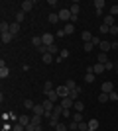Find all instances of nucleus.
Returning <instances> with one entry per match:
<instances>
[{"mask_svg": "<svg viewBox=\"0 0 118 131\" xmlns=\"http://www.w3.org/2000/svg\"><path fill=\"white\" fill-rule=\"evenodd\" d=\"M57 14H59V20H61V22H67V24L71 22V18H73V14H71V10H69V8H61Z\"/></svg>", "mask_w": 118, "mask_h": 131, "instance_id": "1", "label": "nucleus"}, {"mask_svg": "<svg viewBox=\"0 0 118 131\" xmlns=\"http://www.w3.org/2000/svg\"><path fill=\"white\" fill-rule=\"evenodd\" d=\"M55 92L59 94V98L63 100V98H69V92H71V90H69L65 84H61V86H57V88H55Z\"/></svg>", "mask_w": 118, "mask_h": 131, "instance_id": "2", "label": "nucleus"}, {"mask_svg": "<svg viewBox=\"0 0 118 131\" xmlns=\"http://www.w3.org/2000/svg\"><path fill=\"white\" fill-rule=\"evenodd\" d=\"M41 39H43V45H45V47H49V45H53L55 35H51V33H43V35H41Z\"/></svg>", "mask_w": 118, "mask_h": 131, "instance_id": "3", "label": "nucleus"}, {"mask_svg": "<svg viewBox=\"0 0 118 131\" xmlns=\"http://www.w3.org/2000/svg\"><path fill=\"white\" fill-rule=\"evenodd\" d=\"M8 74H10V69L6 67L4 61H0V78H6Z\"/></svg>", "mask_w": 118, "mask_h": 131, "instance_id": "4", "label": "nucleus"}, {"mask_svg": "<svg viewBox=\"0 0 118 131\" xmlns=\"http://www.w3.org/2000/svg\"><path fill=\"white\" fill-rule=\"evenodd\" d=\"M20 6H22V10H24V12H30V10L35 6V2H34V0H24Z\"/></svg>", "mask_w": 118, "mask_h": 131, "instance_id": "5", "label": "nucleus"}, {"mask_svg": "<svg viewBox=\"0 0 118 131\" xmlns=\"http://www.w3.org/2000/svg\"><path fill=\"white\" fill-rule=\"evenodd\" d=\"M101 90H102L104 94H110V92H114V86H112V82H102Z\"/></svg>", "mask_w": 118, "mask_h": 131, "instance_id": "6", "label": "nucleus"}, {"mask_svg": "<svg viewBox=\"0 0 118 131\" xmlns=\"http://www.w3.org/2000/svg\"><path fill=\"white\" fill-rule=\"evenodd\" d=\"M61 106H63L65 110H71V108L75 106V100H71V98H63V100H61Z\"/></svg>", "mask_w": 118, "mask_h": 131, "instance_id": "7", "label": "nucleus"}, {"mask_svg": "<svg viewBox=\"0 0 118 131\" xmlns=\"http://www.w3.org/2000/svg\"><path fill=\"white\" fill-rule=\"evenodd\" d=\"M18 123H22V125L26 127V125L32 123V117H30V115H20V117H18Z\"/></svg>", "mask_w": 118, "mask_h": 131, "instance_id": "8", "label": "nucleus"}, {"mask_svg": "<svg viewBox=\"0 0 118 131\" xmlns=\"http://www.w3.org/2000/svg\"><path fill=\"white\" fill-rule=\"evenodd\" d=\"M32 112H34V115H43V114H45V108H43L41 104H35Z\"/></svg>", "mask_w": 118, "mask_h": 131, "instance_id": "9", "label": "nucleus"}, {"mask_svg": "<svg viewBox=\"0 0 118 131\" xmlns=\"http://www.w3.org/2000/svg\"><path fill=\"white\" fill-rule=\"evenodd\" d=\"M79 96H81V86H77L75 90L69 92V98H71V100H79Z\"/></svg>", "mask_w": 118, "mask_h": 131, "instance_id": "10", "label": "nucleus"}, {"mask_svg": "<svg viewBox=\"0 0 118 131\" xmlns=\"http://www.w3.org/2000/svg\"><path fill=\"white\" fill-rule=\"evenodd\" d=\"M98 47H101V51H102V53H106V51H110V49H112L110 41H101V45H98Z\"/></svg>", "mask_w": 118, "mask_h": 131, "instance_id": "11", "label": "nucleus"}, {"mask_svg": "<svg viewBox=\"0 0 118 131\" xmlns=\"http://www.w3.org/2000/svg\"><path fill=\"white\" fill-rule=\"evenodd\" d=\"M41 106H43V108H45V112H53V108H55L51 100H43V102H41Z\"/></svg>", "mask_w": 118, "mask_h": 131, "instance_id": "12", "label": "nucleus"}, {"mask_svg": "<svg viewBox=\"0 0 118 131\" xmlns=\"http://www.w3.org/2000/svg\"><path fill=\"white\" fill-rule=\"evenodd\" d=\"M104 71H106V69H104V65H101V63H96V65L93 67V72H95V74H102Z\"/></svg>", "mask_w": 118, "mask_h": 131, "instance_id": "13", "label": "nucleus"}, {"mask_svg": "<svg viewBox=\"0 0 118 131\" xmlns=\"http://www.w3.org/2000/svg\"><path fill=\"white\" fill-rule=\"evenodd\" d=\"M75 112H79V114H83V110H85V104L81 102V100H75V106H73Z\"/></svg>", "mask_w": 118, "mask_h": 131, "instance_id": "14", "label": "nucleus"}, {"mask_svg": "<svg viewBox=\"0 0 118 131\" xmlns=\"http://www.w3.org/2000/svg\"><path fill=\"white\" fill-rule=\"evenodd\" d=\"M69 10H71V14H73V16H79V12H81V6H79V2H73Z\"/></svg>", "mask_w": 118, "mask_h": 131, "instance_id": "15", "label": "nucleus"}, {"mask_svg": "<svg viewBox=\"0 0 118 131\" xmlns=\"http://www.w3.org/2000/svg\"><path fill=\"white\" fill-rule=\"evenodd\" d=\"M63 31H65V35H71V33L75 31V24H65V27H63Z\"/></svg>", "mask_w": 118, "mask_h": 131, "instance_id": "16", "label": "nucleus"}, {"mask_svg": "<svg viewBox=\"0 0 118 131\" xmlns=\"http://www.w3.org/2000/svg\"><path fill=\"white\" fill-rule=\"evenodd\" d=\"M81 37H83V43H90V41H93V33L90 31H83Z\"/></svg>", "mask_w": 118, "mask_h": 131, "instance_id": "17", "label": "nucleus"}, {"mask_svg": "<svg viewBox=\"0 0 118 131\" xmlns=\"http://www.w3.org/2000/svg\"><path fill=\"white\" fill-rule=\"evenodd\" d=\"M102 24H106L108 27H112V26H116V24H114V16H110V14H108V16L104 18V20H102Z\"/></svg>", "mask_w": 118, "mask_h": 131, "instance_id": "18", "label": "nucleus"}, {"mask_svg": "<svg viewBox=\"0 0 118 131\" xmlns=\"http://www.w3.org/2000/svg\"><path fill=\"white\" fill-rule=\"evenodd\" d=\"M12 39H14V35H12V33L10 31H8V33H2V43H10V41H12Z\"/></svg>", "mask_w": 118, "mask_h": 131, "instance_id": "19", "label": "nucleus"}, {"mask_svg": "<svg viewBox=\"0 0 118 131\" xmlns=\"http://www.w3.org/2000/svg\"><path fill=\"white\" fill-rule=\"evenodd\" d=\"M18 31H20V24H18V22L10 24V33H12V35H16Z\"/></svg>", "mask_w": 118, "mask_h": 131, "instance_id": "20", "label": "nucleus"}, {"mask_svg": "<svg viewBox=\"0 0 118 131\" xmlns=\"http://www.w3.org/2000/svg\"><path fill=\"white\" fill-rule=\"evenodd\" d=\"M95 6H96V12H102V8L106 6V2L104 0H95Z\"/></svg>", "mask_w": 118, "mask_h": 131, "instance_id": "21", "label": "nucleus"}, {"mask_svg": "<svg viewBox=\"0 0 118 131\" xmlns=\"http://www.w3.org/2000/svg\"><path fill=\"white\" fill-rule=\"evenodd\" d=\"M49 22H51V24L61 22V20H59V14H57V12H51V14H49Z\"/></svg>", "mask_w": 118, "mask_h": 131, "instance_id": "22", "label": "nucleus"}, {"mask_svg": "<svg viewBox=\"0 0 118 131\" xmlns=\"http://www.w3.org/2000/svg\"><path fill=\"white\" fill-rule=\"evenodd\" d=\"M0 31L8 33V31H10V24H8V22H0Z\"/></svg>", "mask_w": 118, "mask_h": 131, "instance_id": "23", "label": "nucleus"}, {"mask_svg": "<svg viewBox=\"0 0 118 131\" xmlns=\"http://www.w3.org/2000/svg\"><path fill=\"white\" fill-rule=\"evenodd\" d=\"M49 92H53V84H51V82H45V84H43V94L47 96Z\"/></svg>", "mask_w": 118, "mask_h": 131, "instance_id": "24", "label": "nucleus"}, {"mask_svg": "<svg viewBox=\"0 0 118 131\" xmlns=\"http://www.w3.org/2000/svg\"><path fill=\"white\" fill-rule=\"evenodd\" d=\"M47 100H51V102H53V104H55L57 100H59V94H57L55 90H53V92H49V94H47Z\"/></svg>", "mask_w": 118, "mask_h": 131, "instance_id": "25", "label": "nucleus"}, {"mask_svg": "<svg viewBox=\"0 0 118 131\" xmlns=\"http://www.w3.org/2000/svg\"><path fill=\"white\" fill-rule=\"evenodd\" d=\"M41 61H43L45 65H51V61H53V55H51V53H45L43 57H41Z\"/></svg>", "mask_w": 118, "mask_h": 131, "instance_id": "26", "label": "nucleus"}, {"mask_svg": "<svg viewBox=\"0 0 118 131\" xmlns=\"http://www.w3.org/2000/svg\"><path fill=\"white\" fill-rule=\"evenodd\" d=\"M98 63H101V65H106V63H108V57H106V53H102V51L98 53Z\"/></svg>", "mask_w": 118, "mask_h": 131, "instance_id": "27", "label": "nucleus"}, {"mask_svg": "<svg viewBox=\"0 0 118 131\" xmlns=\"http://www.w3.org/2000/svg\"><path fill=\"white\" fill-rule=\"evenodd\" d=\"M34 100H24V108H26V110H34Z\"/></svg>", "mask_w": 118, "mask_h": 131, "instance_id": "28", "label": "nucleus"}, {"mask_svg": "<svg viewBox=\"0 0 118 131\" xmlns=\"http://www.w3.org/2000/svg\"><path fill=\"white\" fill-rule=\"evenodd\" d=\"M85 82H87V84L95 82V74H93V72H87V74H85Z\"/></svg>", "mask_w": 118, "mask_h": 131, "instance_id": "29", "label": "nucleus"}, {"mask_svg": "<svg viewBox=\"0 0 118 131\" xmlns=\"http://www.w3.org/2000/svg\"><path fill=\"white\" fill-rule=\"evenodd\" d=\"M47 53H51V55H55V53H59V47H57L55 43H53V45H49V47H47Z\"/></svg>", "mask_w": 118, "mask_h": 131, "instance_id": "30", "label": "nucleus"}, {"mask_svg": "<svg viewBox=\"0 0 118 131\" xmlns=\"http://www.w3.org/2000/svg\"><path fill=\"white\" fill-rule=\"evenodd\" d=\"M24 18H26V12H24V10H18V14H16L18 24H20V22H24Z\"/></svg>", "mask_w": 118, "mask_h": 131, "instance_id": "31", "label": "nucleus"}, {"mask_svg": "<svg viewBox=\"0 0 118 131\" xmlns=\"http://www.w3.org/2000/svg\"><path fill=\"white\" fill-rule=\"evenodd\" d=\"M71 119H73V121H77V123H81V121H83V114H79V112H75Z\"/></svg>", "mask_w": 118, "mask_h": 131, "instance_id": "32", "label": "nucleus"}, {"mask_svg": "<svg viewBox=\"0 0 118 131\" xmlns=\"http://www.w3.org/2000/svg\"><path fill=\"white\" fill-rule=\"evenodd\" d=\"M69 131H77L79 129V123H77V121H73V119H71V121H69Z\"/></svg>", "mask_w": 118, "mask_h": 131, "instance_id": "33", "label": "nucleus"}, {"mask_svg": "<svg viewBox=\"0 0 118 131\" xmlns=\"http://www.w3.org/2000/svg\"><path fill=\"white\" fill-rule=\"evenodd\" d=\"M41 117H43V115H32V123H35V125H41Z\"/></svg>", "mask_w": 118, "mask_h": 131, "instance_id": "34", "label": "nucleus"}, {"mask_svg": "<svg viewBox=\"0 0 118 131\" xmlns=\"http://www.w3.org/2000/svg\"><path fill=\"white\" fill-rule=\"evenodd\" d=\"M98 102H101V104H104V102H108V94L101 92V94H98Z\"/></svg>", "mask_w": 118, "mask_h": 131, "instance_id": "35", "label": "nucleus"}, {"mask_svg": "<svg viewBox=\"0 0 118 131\" xmlns=\"http://www.w3.org/2000/svg\"><path fill=\"white\" fill-rule=\"evenodd\" d=\"M65 86H67L69 90H75V88H77V82H75V80H67V82H65Z\"/></svg>", "mask_w": 118, "mask_h": 131, "instance_id": "36", "label": "nucleus"}, {"mask_svg": "<svg viewBox=\"0 0 118 131\" xmlns=\"http://www.w3.org/2000/svg\"><path fill=\"white\" fill-rule=\"evenodd\" d=\"M89 129H98V119H90L89 121Z\"/></svg>", "mask_w": 118, "mask_h": 131, "instance_id": "37", "label": "nucleus"}, {"mask_svg": "<svg viewBox=\"0 0 118 131\" xmlns=\"http://www.w3.org/2000/svg\"><path fill=\"white\" fill-rule=\"evenodd\" d=\"M79 131H89V123H87V121H81V123H79Z\"/></svg>", "mask_w": 118, "mask_h": 131, "instance_id": "38", "label": "nucleus"}, {"mask_svg": "<svg viewBox=\"0 0 118 131\" xmlns=\"http://www.w3.org/2000/svg\"><path fill=\"white\" fill-rule=\"evenodd\" d=\"M93 47H95V45H93V43H85V45H83L85 53H90V51H93Z\"/></svg>", "mask_w": 118, "mask_h": 131, "instance_id": "39", "label": "nucleus"}, {"mask_svg": "<svg viewBox=\"0 0 118 131\" xmlns=\"http://www.w3.org/2000/svg\"><path fill=\"white\" fill-rule=\"evenodd\" d=\"M55 131H69V127L65 125V123H59V125L55 127Z\"/></svg>", "mask_w": 118, "mask_h": 131, "instance_id": "40", "label": "nucleus"}, {"mask_svg": "<svg viewBox=\"0 0 118 131\" xmlns=\"http://www.w3.org/2000/svg\"><path fill=\"white\" fill-rule=\"evenodd\" d=\"M59 57H61V59H67V57H69V51L67 49H61V51H59Z\"/></svg>", "mask_w": 118, "mask_h": 131, "instance_id": "41", "label": "nucleus"}, {"mask_svg": "<svg viewBox=\"0 0 118 131\" xmlns=\"http://www.w3.org/2000/svg\"><path fill=\"white\" fill-rule=\"evenodd\" d=\"M108 31H110V27L106 24H101V33H108Z\"/></svg>", "mask_w": 118, "mask_h": 131, "instance_id": "42", "label": "nucleus"}, {"mask_svg": "<svg viewBox=\"0 0 118 131\" xmlns=\"http://www.w3.org/2000/svg\"><path fill=\"white\" fill-rule=\"evenodd\" d=\"M108 100H112V102H116V100H118V94H116V92H110V94H108Z\"/></svg>", "mask_w": 118, "mask_h": 131, "instance_id": "43", "label": "nucleus"}, {"mask_svg": "<svg viewBox=\"0 0 118 131\" xmlns=\"http://www.w3.org/2000/svg\"><path fill=\"white\" fill-rule=\"evenodd\" d=\"M14 131H26V127H24L22 123H16V125H14Z\"/></svg>", "mask_w": 118, "mask_h": 131, "instance_id": "44", "label": "nucleus"}, {"mask_svg": "<svg viewBox=\"0 0 118 131\" xmlns=\"http://www.w3.org/2000/svg\"><path fill=\"white\" fill-rule=\"evenodd\" d=\"M118 14V6H110V16H116Z\"/></svg>", "mask_w": 118, "mask_h": 131, "instance_id": "45", "label": "nucleus"}, {"mask_svg": "<svg viewBox=\"0 0 118 131\" xmlns=\"http://www.w3.org/2000/svg\"><path fill=\"white\" fill-rule=\"evenodd\" d=\"M108 33H110V35H116V33H118V26H112V27H110V31H108Z\"/></svg>", "mask_w": 118, "mask_h": 131, "instance_id": "46", "label": "nucleus"}, {"mask_svg": "<svg viewBox=\"0 0 118 131\" xmlns=\"http://www.w3.org/2000/svg\"><path fill=\"white\" fill-rule=\"evenodd\" d=\"M90 43L95 45V47H98V45H101V39H98V37H93V41H90Z\"/></svg>", "mask_w": 118, "mask_h": 131, "instance_id": "47", "label": "nucleus"}, {"mask_svg": "<svg viewBox=\"0 0 118 131\" xmlns=\"http://www.w3.org/2000/svg\"><path fill=\"white\" fill-rule=\"evenodd\" d=\"M63 115H65V117H73V114H71V110H63Z\"/></svg>", "mask_w": 118, "mask_h": 131, "instance_id": "48", "label": "nucleus"}, {"mask_svg": "<svg viewBox=\"0 0 118 131\" xmlns=\"http://www.w3.org/2000/svg\"><path fill=\"white\" fill-rule=\"evenodd\" d=\"M104 69H106V71H110V69H114V65H112V63H110V61H108L106 65H104Z\"/></svg>", "mask_w": 118, "mask_h": 131, "instance_id": "49", "label": "nucleus"}, {"mask_svg": "<svg viewBox=\"0 0 118 131\" xmlns=\"http://www.w3.org/2000/svg\"><path fill=\"white\" fill-rule=\"evenodd\" d=\"M57 4H59V2H57V0H49V6H51V8H55Z\"/></svg>", "mask_w": 118, "mask_h": 131, "instance_id": "50", "label": "nucleus"}, {"mask_svg": "<svg viewBox=\"0 0 118 131\" xmlns=\"http://www.w3.org/2000/svg\"><path fill=\"white\" fill-rule=\"evenodd\" d=\"M110 45H112V49H114V51L118 49V41H110Z\"/></svg>", "mask_w": 118, "mask_h": 131, "instance_id": "51", "label": "nucleus"}, {"mask_svg": "<svg viewBox=\"0 0 118 131\" xmlns=\"http://www.w3.org/2000/svg\"><path fill=\"white\" fill-rule=\"evenodd\" d=\"M116 74H118V67H116Z\"/></svg>", "mask_w": 118, "mask_h": 131, "instance_id": "52", "label": "nucleus"}, {"mask_svg": "<svg viewBox=\"0 0 118 131\" xmlns=\"http://www.w3.org/2000/svg\"><path fill=\"white\" fill-rule=\"evenodd\" d=\"M89 131H96V129H89Z\"/></svg>", "mask_w": 118, "mask_h": 131, "instance_id": "53", "label": "nucleus"}, {"mask_svg": "<svg viewBox=\"0 0 118 131\" xmlns=\"http://www.w3.org/2000/svg\"><path fill=\"white\" fill-rule=\"evenodd\" d=\"M2 131H6V129H2Z\"/></svg>", "mask_w": 118, "mask_h": 131, "instance_id": "54", "label": "nucleus"}]
</instances>
